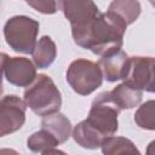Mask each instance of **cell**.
<instances>
[{
  "instance_id": "3957f363",
  "label": "cell",
  "mask_w": 155,
  "mask_h": 155,
  "mask_svg": "<svg viewBox=\"0 0 155 155\" xmlns=\"http://www.w3.org/2000/svg\"><path fill=\"white\" fill-rule=\"evenodd\" d=\"M24 103L36 115L47 116L59 111L62 94L48 75L39 74L24 91Z\"/></svg>"
},
{
  "instance_id": "9a60e30c",
  "label": "cell",
  "mask_w": 155,
  "mask_h": 155,
  "mask_svg": "<svg viewBox=\"0 0 155 155\" xmlns=\"http://www.w3.org/2000/svg\"><path fill=\"white\" fill-rule=\"evenodd\" d=\"M108 11L119 16L126 25L132 24L140 13V4L132 0H115L109 5Z\"/></svg>"
},
{
  "instance_id": "7402d4cb",
  "label": "cell",
  "mask_w": 155,
  "mask_h": 155,
  "mask_svg": "<svg viewBox=\"0 0 155 155\" xmlns=\"http://www.w3.org/2000/svg\"><path fill=\"white\" fill-rule=\"evenodd\" d=\"M2 92H4V86H2V85H0V97L2 96Z\"/></svg>"
},
{
  "instance_id": "4fadbf2b",
  "label": "cell",
  "mask_w": 155,
  "mask_h": 155,
  "mask_svg": "<svg viewBox=\"0 0 155 155\" xmlns=\"http://www.w3.org/2000/svg\"><path fill=\"white\" fill-rule=\"evenodd\" d=\"M31 56L38 68H41V69L48 68L54 62L56 56H57V47H56L54 41L50 36L44 35L36 42L31 52Z\"/></svg>"
},
{
  "instance_id": "5b68a950",
  "label": "cell",
  "mask_w": 155,
  "mask_h": 155,
  "mask_svg": "<svg viewBox=\"0 0 155 155\" xmlns=\"http://www.w3.org/2000/svg\"><path fill=\"white\" fill-rule=\"evenodd\" d=\"M67 81L78 94L88 96L101 87L103 75L97 63L79 58L70 63L67 70Z\"/></svg>"
},
{
  "instance_id": "30bf717a",
  "label": "cell",
  "mask_w": 155,
  "mask_h": 155,
  "mask_svg": "<svg viewBox=\"0 0 155 155\" xmlns=\"http://www.w3.org/2000/svg\"><path fill=\"white\" fill-rule=\"evenodd\" d=\"M128 59L130 57L127 56V53L120 50L113 54L101 57L97 64L102 71V75L107 79V81L115 82L117 80L124 79L127 69Z\"/></svg>"
},
{
  "instance_id": "277c9868",
  "label": "cell",
  "mask_w": 155,
  "mask_h": 155,
  "mask_svg": "<svg viewBox=\"0 0 155 155\" xmlns=\"http://www.w3.org/2000/svg\"><path fill=\"white\" fill-rule=\"evenodd\" d=\"M39 27V22L28 16H15L5 23L4 36L13 51L31 53L36 45Z\"/></svg>"
},
{
  "instance_id": "9c48e42d",
  "label": "cell",
  "mask_w": 155,
  "mask_h": 155,
  "mask_svg": "<svg viewBox=\"0 0 155 155\" xmlns=\"http://www.w3.org/2000/svg\"><path fill=\"white\" fill-rule=\"evenodd\" d=\"M57 5L63 11L71 28L84 25L99 15V10L93 1H58Z\"/></svg>"
},
{
  "instance_id": "7a4b0ae2",
  "label": "cell",
  "mask_w": 155,
  "mask_h": 155,
  "mask_svg": "<svg viewBox=\"0 0 155 155\" xmlns=\"http://www.w3.org/2000/svg\"><path fill=\"white\" fill-rule=\"evenodd\" d=\"M120 111L108 91L99 93L91 104L87 119L74 127V140L85 149L101 148L102 143L117 131Z\"/></svg>"
},
{
  "instance_id": "e0dca14e",
  "label": "cell",
  "mask_w": 155,
  "mask_h": 155,
  "mask_svg": "<svg viewBox=\"0 0 155 155\" xmlns=\"http://www.w3.org/2000/svg\"><path fill=\"white\" fill-rule=\"evenodd\" d=\"M136 124L144 130L153 131L155 128V116H154V101H148L142 104L134 114Z\"/></svg>"
},
{
  "instance_id": "ffe728a7",
  "label": "cell",
  "mask_w": 155,
  "mask_h": 155,
  "mask_svg": "<svg viewBox=\"0 0 155 155\" xmlns=\"http://www.w3.org/2000/svg\"><path fill=\"white\" fill-rule=\"evenodd\" d=\"M42 155H68V154H65L62 150H58V149H54L53 148V149H48V150L44 151Z\"/></svg>"
},
{
  "instance_id": "ac0fdd59",
  "label": "cell",
  "mask_w": 155,
  "mask_h": 155,
  "mask_svg": "<svg viewBox=\"0 0 155 155\" xmlns=\"http://www.w3.org/2000/svg\"><path fill=\"white\" fill-rule=\"evenodd\" d=\"M27 4L41 13H54L57 11L56 1H27Z\"/></svg>"
},
{
  "instance_id": "52a82bcc",
  "label": "cell",
  "mask_w": 155,
  "mask_h": 155,
  "mask_svg": "<svg viewBox=\"0 0 155 155\" xmlns=\"http://www.w3.org/2000/svg\"><path fill=\"white\" fill-rule=\"evenodd\" d=\"M27 105L16 94L0 99V137L11 134L22 128L25 122Z\"/></svg>"
},
{
  "instance_id": "7c38bea8",
  "label": "cell",
  "mask_w": 155,
  "mask_h": 155,
  "mask_svg": "<svg viewBox=\"0 0 155 155\" xmlns=\"http://www.w3.org/2000/svg\"><path fill=\"white\" fill-rule=\"evenodd\" d=\"M108 92L110 98L120 110L136 108L142 102V92L125 85L124 82Z\"/></svg>"
},
{
  "instance_id": "6da1fadb",
  "label": "cell",
  "mask_w": 155,
  "mask_h": 155,
  "mask_svg": "<svg viewBox=\"0 0 155 155\" xmlns=\"http://www.w3.org/2000/svg\"><path fill=\"white\" fill-rule=\"evenodd\" d=\"M126 29V23L119 16L107 11L99 12L96 18L84 25L73 27L71 34L76 45L104 57L121 50Z\"/></svg>"
},
{
  "instance_id": "5bb4252c",
  "label": "cell",
  "mask_w": 155,
  "mask_h": 155,
  "mask_svg": "<svg viewBox=\"0 0 155 155\" xmlns=\"http://www.w3.org/2000/svg\"><path fill=\"white\" fill-rule=\"evenodd\" d=\"M103 155H140L134 143L125 137H109L101 145Z\"/></svg>"
},
{
  "instance_id": "ba28073f",
  "label": "cell",
  "mask_w": 155,
  "mask_h": 155,
  "mask_svg": "<svg viewBox=\"0 0 155 155\" xmlns=\"http://www.w3.org/2000/svg\"><path fill=\"white\" fill-rule=\"evenodd\" d=\"M4 74L10 84L28 87L36 78V69L33 62L25 57H8L4 67Z\"/></svg>"
},
{
  "instance_id": "2e32d148",
  "label": "cell",
  "mask_w": 155,
  "mask_h": 155,
  "mask_svg": "<svg viewBox=\"0 0 155 155\" xmlns=\"http://www.w3.org/2000/svg\"><path fill=\"white\" fill-rule=\"evenodd\" d=\"M57 145L58 142L54 139V137L42 128L38 132H34L27 139V147L33 153H44L48 149H53Z\"/></svg>"
},
{
  "instance_id": "8992f818",
  "label": "cell",
  "mask_w": 155,
  "mask_h": 155,
  "mask_svg": "<svg viewBox=\"0 0 155 155\" xmlns=\"http://www.w3.org/2000/svg\"><path fill=\"white\" fill-rule=\"evenodd\" d=\"M124 84L140 92H154V58L130 57Z\"/></svg>"
},
{
  "instance_id": "d6986e66",
  "label": "cell",
  "mask_w": 155,
  "mask_h": 155,
  "mask_svg": "<svg viewBox=\"0 0 155 155\" xmlns=\"http://www.w3.org/2000/svg\"><path fill=\"white\" fill-rule=\"evenodd\" d=\"M7 58H8V56L6 53L0 52V85H2V73H4V67H5Z\"/></svg>"
},
{
  "instance_id": "44dd1931",
  "label": "cell",
  "mask_w": 155,
  "mask_h": 155,
  "mask_svg": "<svg viewBox=\"0 0 155 155\" xmlns=\"http://www.w3.org/2000/svg\"><path fill=\"white\" fill-rule=\"evenodd\" d=\"M0 155H21V154L18 151H16L15 149L4 148V149H0Z\"/></svg>"
},
{
  "instance_id": "8fae6325",
  "label": "cell",
  "mask_w": 155,
  "mask_h": 155,
  "mask_svg": "<svg viewBox=\"0 0 155 155\" xmlns=\"http://www.w3.org/2000/svg\"><path fill=\"white\" fill-rule=\"evenodd\" d=\"M41 128L54 137L58 144L67 142L71 134V124L69 119L62 113L44 116L41 121Z\"/></svg>"
}]
</instances>
